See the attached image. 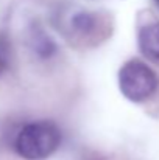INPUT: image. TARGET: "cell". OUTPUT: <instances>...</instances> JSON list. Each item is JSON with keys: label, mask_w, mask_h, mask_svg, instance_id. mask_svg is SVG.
I'll list each match as a JSON object with an SVG mask.
<instances>
[{"label": "cell", "mask_w": 159, "mask_h": 160, "mask_svg": "<svg viewBox=\"0 0 159 160\" xmlns=\"http://www.w3.org/2000/svg\"><path fill=\"white\" fill-rule=\"evenodd\" d=\"M61 129L49 120L24 124L14 138V149L25 160H45L61 146Z\"/></svg>", "instance_id": "6da1fadb"}, {"label": "cell", "mask_w": 159, "mask_h": 160, "mask_svg": "<svg viewBox=\"0 0 159 160\" xmlns=\"http://www.w3.org/2000/svg\"><path fill=\"white\" fill-rule=\"evenodd\" d=\"M159 87L156 72L139 59H130L119 70V89L122 95L133 101L142 103L155 95Z\"/></svg>", "instance_id": "7a4b0ae2"}, {"label": "cell", "mask_w": 159, "mask_h": 160, "mask_svg": "<svg viewBox=\"0 0 159 160\" xmlns=\"http://www.w3.org/2000/svg\"><path fill=\"white\" fill-rule=\"evenodd\" d=\"M139 50L145 58L159 61V22L144 25L137 34Z\"/></svg>", "instance_id": "3957f363"}, {"label": "cell", "mask_w": 159, "mask_h": 160, "mask_svg": "<svg viewBox=\"0 0 159 160\" xmlns=\"http://www.w3.org/2000/svg\"><path fill=\"white\" fill-rule=\"evenodd\" d=\"M70 28L78 38H92L100 30V17L97 12L78 11L70 19Z\"/></svg>", "instance_id": "277c9868"}, {"label": "cell", "mask_w": 159, "mask_h": 160, "mask_svg": "<svg viewBox=\"0 0 159 160\" xmlns=\"http://www.w3.org/2000/svg\"><path fill=\"white\" fill-rule=\"evenodd\" d=\"M30 44H31V48H33L34 54L38 58H41V59H50L53 54L56 53V50H58L56 42L42 28H36L31 33Z\"/></svg>", "instance_id": "5b68a950"}, {"label": "cell", "mask_w": 159, "mask_h": 160, "mask_svg": "<svg viewBox=\"0 0 159 160\" xmlns=\"http://www.w3.org/2000/svg\"><path fill=\"white\" fill-rule=\"evenodd\" d=\"M8 65H9V58H5V56L0 54V75L8 68Z\"/></svg>", "instance_id": "8992f818"}, {"label": "cell", "mask_w": 159, "mask_h": 160, "mask_svg": "<svg viewBox=\"0 0 159 160\" xmlns=\"http://www.w3.org/2000/svg\"><path fill=\"white\" fill-rule=\"evenodd\" d=\"M155 3H156V6L159 8V0H155Z\"/></svg>", "instance_id": "52a82bcc"}]
</instances>
